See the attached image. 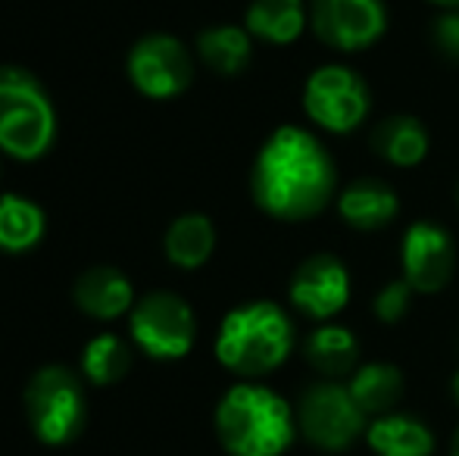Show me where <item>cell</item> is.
I'll return each mask as SVG.
<instances>
[{
  "label": "cell",
  "instance_id": "6da1fadb",
  "mask_svg": "<svg viewBox=\"0 0 459 456\" xmlns=\"http://www.w3.org/2000/svg\"><path fill=\"white\" fill-rule=\"evenodd\" d=\"M338 169L313 132L281 125L266 138L254 159L250 191L263 213L281 222H303L328 207Z\"/></svg>",
  "mask_w": 459,
  "mask_h": 456
},
{
  "label": "cell",
  "instance_id": "ba28073f",
  "mask_svg": "<svg viewBox=\"0 0 459 456\" xmlns=\"http://www.w3.org/2000/svg\"><path fill=\"white\" fill-rule=\"evenodd\" d=\"M126 73L138 94L151 100H172L191 88L194 56L176 35L153 31L132 44L126 56Z\"/></svg>",
  "mask_w": 459,
  "mask_h": 456
},
{
  "label": "cell",
  "instance_id": "9a60e30c",
  "mask_svg": "<svg viewBox=\"0 0 459 456\" xmlns=\"http://www.w3.org/2000/svg\"><path fill=\"white\" fill-rule=\"evenodd\" d=\"M48 235V216L31 197L0 194V254H31Z\"/></svg>",
  "mask_w": 459,
  "mask_h": 456
},
{
  "label": "cell",
  "instance_id": "4316f807",
  "mask_svg": "<svg viewBox=\"0 0 459 456\" xmlns=\"http://www.w3.org/2000/svg\"><path fill=\"white\" fill-rule=\"evenodd\" d=\"M454 397H456V403H459V372L454 375Z\"/></svg>",
  "mask_w": 459,
  "mask_h": 456
},
{
  "label": "cell",
  "instance_id": "7a4b0ae2",
  "mask_svg": "<svg viewBox=\"0 0 459 456\" xmlns=\"http://www.w3.org/2000/svg\"><path fill=\"white\" fill-rule=\"evenodd\" d=\"M294 409L266 384H235L216 407L219 444L231 456H281L294 441Z\"/></svg>",
  "mask_w": 459,
  "mask_h": 456
},
{
  "label": "cell",
  "instance_id": "3957f363",
  "mask_svg": "<svg viewBox=\"0 0 459 456\" xmlns=\"http://www.w3.org/2000/svg\"><path fill=\"white\" fill-rule=\"evenodd\" d=\"M294 347V325L273 300H250L222 319L216 335V359L241 378L275 372Z\"/></svg>",
  "mask_w": 459,
  "mask_h": 456
},
{
  "label": "cell",
  "instance_id": "7402d4cb",
  "mask_svg": "<svg viewBox=\"0 0 459 456\" xmlns=\"http://www.w3.org/2000/svg\"><path fill=\"white\" fill-rule=\"evenodd\" d=\"M307 25L303 0H254L244 16V29L269 44H290Z\"/></svg>",
  "mask_w": 459,
  "mask_h": 456
},
{
  "label": "cell",
  "instance_id": "4fadbf2b",
  "mask_svg": "<svg viewBox=\"0 0 459 456\" xmlns=\"http://www.w3.org/2000/svg\"><path fill=\"white\" fill-rule=\"evenodd\" d=\"M73 300L88 319L97 323H113L119 316H128L134 306V288L128 275L116 266H91L75 279Z\"/></svg>",
  "mask_w": 459,
  "mask_h": 456
},
{
  "label": "cell",
  "instance_id": "30bf717a",
  "mask_svg": "<svg viewBox=\"0 0 459 456\" xmlns=\"http://www.w3.org/2000/svg\"><path fill=\"white\" fill-rule=\"evenodd\" d=\"M309 25L328 47L363 50L385 35L387 13L381 0H313Z\"/></svg>",
  "mask_w": 459,
  "mask_h": 456
},
{
  "label": "cell",
  "instance_id": "52a82bcc",
  "mask_svg": "<svg viewBox=\"0 0 459 456\" xmlns=\"http://www.w3.org/2000/svg\"><path fill=\"white\" fill-rule=\"evenodd\" d=\"M297 432L313 447L328 453H341L366 432V413L357 407L347 384L341 382H316L300 394L294 409Z\"/></svg>",
  "mask_w": 459,
  "mask_h": 456
},
{
  "label": "cell",
  "instance_id": "83f0119b",
  "mask_svg": "<svg viewBox=\"0 0 459 456\" xmlns=\"http://www.w3.org/2000/svg\"><path fill=\"white\" fill-rule=\"evenodd\" d=\"M435 4H444V6H459V0H435Z\"/></svg>",
  "mask_w": 459,
  "mask_h": 456
},
{
  "label": "cell",
  "instance_id": "2e32d148",
  "mask_svg": "<svg viewBox=\"0 0 459 456\" xmlns=\"http://www.w3.org/2000/svg\"><path fill=\"white\" fill-rule=\"evenodd\" d=\"M303 357L319 375L338 382L359 369V341L344 325H319L303 344Z\"/></svg>",
  "mask_w": 459,
  "mask_h": 456
},
{
  "label": "cell",
  "instance_id": "9c48e42d",
  "mask_svg": "<svg viewBox=\"0 0 459 456\" xmlns=\"http://www.w3.org/2000/svg\"><path fill=\"white\" fill-rule=\"evenodd\" d=\"M303 107L316 125L334 134H347L368 113V88L359 73L347 66H322L303 88Z\"/></svg>",
  "mask_w": 459,
  "mask_h": 456
},
{
  "label": "cell",
  "instance_id": "5b68a950",
  "mask_svg": "<svg viewBox=\"0 0 459 456\" xmlns=\"http://www.w3.org/2000/svg\"><path fill=\"white\" fill-rule=\"evenodd\" d=\"M25 419L41 444L66 447L88 426L85 378L66 366H41L22 394Z\"/></svg>",
  "mask_w": 459,
  "mask_h": 456
},
{
  "label": "cell",
  "instance_id": "603a6c76",
  "mask_svg": "<svg viewBox=\"0 0 459 456\" xmlns=\"http://www.w3.org/2000/svg\"><path fill=\"white\" fill-rule=\"evenodd\" d=\"M132 369V347L116 331H100L82 350V378L94 388L119 384Z\"/></svg>",
  "mask_w": 459,
  "mask_h": 456
},
{
  "label": "cell",
  "instance_id": "277c9868",
  "mask_svg": "<svg viewBox=\"0 0 459 456\" xmlns=\"http://www.w3.org/2000/svg\"><path fill=\"white\" fill-rule=\"evenodd\" d=\"M56 107L35 73L0 66V153L19 163H38L56 144Z\"/></svg>",
  "mask_w": 459,
  "mask_h": 456
},
{
  "label": "cell",
  "instance_id": "8fae6325",
  "mask_svg": "<svg viewBox=\"0 0 459 456\" xmlns=\"http://www.w3.org/2000/svg\"><path fill=\"white\" fill-rule=\"evenodd\" d=\"M290 304L309 319H332L351 297V275L332 254H316L294 269L288 285Z\"/></svg>",
  "mask_w": 459,
  "mask_h": 456
},
{
  "label": "cell",
  "instance_id": "5bb4252c",
  "mask_svg": "<svg viewBox=\"0 0 459 456\" xmlns=\"http://www.w3.org/2000/svg\"><path fill=\"white\" fill-rule=\"evenodd\" d=\"M397 194L378 178H357L338 197V213L351 228L378 231L397 216Z\"/></svg>",
  "mask_w": 459,
  "mask_h": 456
},
{
  "label": "cell",
  "instance_id": "f1b7e54d",
  "mask_svg": "<svg viewBox=\"0 0 459 456\" xmlns=\"http://www.w3.org/2000/svg\"><path fill=\"white\" fill-rule=\"evenodd\" d=\"M456 203H459V185H456Z\"/></svg>",
  "mask_w": 459,
  "mask_h": 456
},
{
  "label": "cell",
  "instance_id": "44dd1931",
  "mask_svg": "<svg viewBox=\"0 0 459 456\" xmlns=\"http://www.w3.org/2000/svg\"><path fill=\"white\" fill-rule=\"evenodd\" d=\"M372 151L394 166H416L429 153V132L416 116H387L372 128Z\"/></svg>",
  "mask_w": 459,
  "mask_h": 456
},
{
  "label": "cell",
  "instance_id": "7c38bea8",
  "mask_svg": "<svg viewBox=\"0 0 459 456\" xmlns=\"http://www.w3.org/2000/svg\"><path fill=\"white\" fill-rule=\"evenodd\" d=\"M456 269L454 237L435 222H416L403 235V279L419 294L447 288Z\"/></svg>",
  "mask_w": 459,
  "mask_h": 456
},
{
  "label": "cell",
  "instance_id": "8992f818",
  "mask_svg": "<svg viewBox=\"0 0 459 456\" xmlns=\"http://www.w3.org/2000/svg\"><path fill=\"white\" fill-rule=\"evenodd\" d=\"M128 335L151 359L169 363L191 353L197 341V319L185 297L172 291H151L134 300L128 313Z\"/></svg>",
  "mask_w": 459,
  "mask_h": 456
},
{
  "label": "cell",
  "instance_id": "484cf974",
  "mask_svg": "<svg viewBox=\"0 0 459 456\" xmlns=\"http://www.w3.org/2000/svg\"><path fill=\"white\" fill-rule=\"evenodd\" d=\"M450 456H459V428H456V434H454V447H450Z\"/></svg>",
  "mask_w": 459,
  "mask_h": 456
},
{
  "label": "cell",
  "instance_id": "d4e9b609",
  "mask_svg": "<svg viewBox=\"0 0 459 456\" xmlns=\"http://www.w3.org/2000/svg\"><path fill=\"white\" fill-rule=\"evenodd\" d=\"M431 38H435V47L447 60L459 63V13H444L435 22V29H431Z\"/></svg>",
  "mask_w": 459,
  "mask_h": 456
},
{
  "label": "cell",
  "instance_id": "cb8c5ba5",
  "mask_svg": "<svg viewBox=\"0 0 459 456\" xmlns=\"http://www.w3.org/2000/svg\"><path fill=\"white\" fill-rule=\"evenodd\" d=\"M410 300H412V285L406 279H397L391 285H385L375 297V316L381 323H400V319L410 313Z\"/></svg>",
  "mask_w": 459,
  "mask_h": 456
},
{
  "label": "cell",
  "instance_id": "ffe728a7",
  "mask_svg": "<svg viewBox=\"0 0 459 456\" xmlns=\"http://www.w3.org/2000/svg\"><path fill=\"white\" fill-rule=\"evenodd\" d=\"M197 56L219 75H238L254 56V35L241 25H210L197 35Z\"/></svg>",
  "mask_w": 459,
  "mask_h": 456
},
{
  "label": "cell",
  "instance_id": "d6986e66",
  "mask_svg": "<svg viewBox=\"0 0 459 456\" xmlns=\"http://www.w3.org/2000/svg\"><path fill=\"white\" fill-rule=\"evenodd\" d=\"M347 391L366 416H387L403 397V372L391 363H366L347 382Z\"/></svg>",
  "mask_w": 459,
  "mask_h": 456
},
{
  "label": "cell",
  "instance_id": "ac0fdd59",
  "mask_svg": "<svg viewBox=\"0 0 459 456\" xmlns=\"http://www.w3.org/2000/svg\"><path fill=\"white\" fill-rule=\"evenodd\" d=\"M366 441L378 456H431L435 438L419 419L403 413L378 416L366 428Z\"/></svg>",
  "mask_w": 459,
  "mask_h": 456
},
{
  "label": "cell",
  "instance_id": "e0dca14e",
  "mask_svg": "<svg viewBox=\"0 0 459 456\" xmlns=\"http://www.w3.org/2000/svg\"><path fill=\"white\" fill-rule=\"evenodd\" d=\"M166 260L178 269H200L216 250V228L204 213H185L169 222L163 237Z\"/></svg>",
  "mask_w": 459,
  "mask_h": 456
}]
</instances>
